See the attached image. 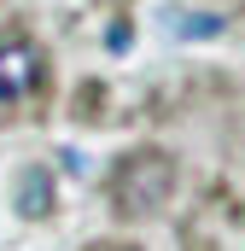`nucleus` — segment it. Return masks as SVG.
Listing matches in <instances>:
<instances>
[{
  "mask_svg": "<svg viewBox=\"0 0 245 251\" xmlns=\"http://www.w3.org/2000/svg\"><path fill=\"white\" fill-rule=\"evenodd\" d=\"M170 29H175V35H210L216 18H170Z\"/></svg>",
  "mask_w": 245,
  "mask_h": 251,
  "instance_id": "obj_3",
  "label": "nucleus"
},
{
  "mask_svg": "<svg viewBox=\"0 0 245 251\" xmlns=\"http://www.w3.org/2000/svg\"><path fill=\"white\" fill-rule=\"evenodd\" d=\"M53 210V176L47 170H24L18 176V216H47Z\"/></svg>",
  "mask_w": 245,
  "mask_h": 251,
  "instance_id": "obj_2",
  "label": "nucleus"
},
{
  "mask_svg": "<svg viewBox=\"0 0 245 251\" xmlns=\"http://www.w3.org/2000/svg\"><path fill=\"white\" fill-rule=\"evenodd\" d=\"M35 88H41V53H35L29 41H18V35L0 41V111L29 105Z\"/></svg>",
  "mask_w": 245,
  "mask_h": 251,
  "instance_id": "obj_1",
  "label": "nucleus"
}]
</instances>
